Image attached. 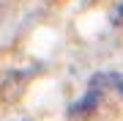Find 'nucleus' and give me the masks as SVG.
Wrapping results in <instances>:
<instances>
[{
    "label": "nucleus",
    "mask_w": 123,
    "mask_h": 121,
    "mask_svg": "<svg viewBox=\"0 0 123 121\" xmlns=\"http://www.w3.org/2000/svg\"><path fill=\"white\" fill-rule=\"evenodd\" d=\"M120 19H123V3L118 6V11H115V14H112V22H115V25H118V22H120Z\"/></svg>",
    "instance_id": "obj_3"
},
{
    "label": "nucleus",
    "mask_w": 123,
    "mask_h": 121,
    "mask_svg": "<svg viewBox=\"0 0 123 121\" xmlns=\"http://www.w3.org/2000/svg\"><path fill=\"white\" fill-rule=\"evenodd\" d=\"M112 88L123 96V74H118V72H115V77H112Z\"/></svg>",
    "instance_id": "obj_2"
},
{
    "label": "nucleus",
    "mask_w": 123,
    "mask_h": 121,
    "mask_svg": "<svg viewBox=\"0 0 123 121\" xmlns=\"http://www.w3.org/2000/svg\"><path fill=\"white\" fill-rule=\"evenodd\" d=\"M101 94H104V91H96V88H90L88 94H85L82 99H79V102H74V105L68 107V116H79V113L85 116V113H93V110L98 107V99H101Z\"/></svg>",
    "instance_id": "obj_1"
}]
</instances>
